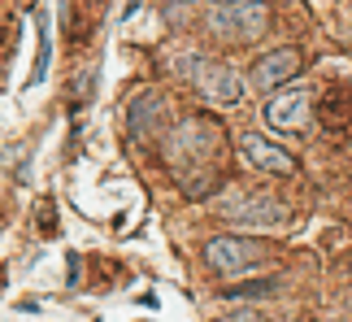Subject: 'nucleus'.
Instances as JSON below:
<instances>
[{
    "label": "nucleus",
    "instance_id": "nucleus-1",
    "mask_svg": "<svg viewBox=\"0 0 352 322\" xmlns=\"http://www.w3.org/2000/svg\"><path fill=\"white\" fill-rule=\"evenodd\" d=\"M161 157L174 170V179L183 183L187 196H209L222 179L226 166V131L213 118H183L170 127V136L161 140Z\"/></svg>",
    "mask_w": 352,
    "mask_h": 322
},
{
    "label": "nucleus",
    "instance_id": "nucleus-7",
    "mask_svg": "<svg viewBox=\"0 0 352 322\" xmlns=\"http://www.w3.org/2000/svg\"><path fill=\"white\" fill-rule=\"evenodd\" d=\"M296 70H300V52L296 48H274V52H265V57H256L252 61V87L256 92H278L283 83H292Z\"/></svg>",
    "mask_w": 352,
    "mask_h": 322
},
{
    "label": "nucleus",
    "instance_id": "nucleus-2",
    "mask_svg": "<svg viewBox=\"0 0 352 322\" xmlns=\"http://www.w3.org/2000/svg\"><path fill=\"white\" fill-rule=\"evenodd\" d=\"M270 26V9L261 0H218V5L205 9V31L222 44H252L261 39Z\"/></svg>",
    "mask_w": 352,
    "mask_h": 322
},
{
    "label": "nucleus",
    "instance_id": "nucleus-10",
    "mask_svg": "<svg viewBox=\"0 0 352 322\" xmlns=\"http://www.w3.org/2000/svg\"><path fill=\"white\" fill-rule=\"evenodd\" d=\"M218 322H270V318L256 314V310H235V314H222Z\"/></svg>",
    "mask_w": 352,
    "mask_h": 322
},
{
    "label": "nucleus",
    "instance_id": "nucleus-9",
    "mask_svg": "<svg viewBox=\"0 0 352 322\" xmlns=\"http://www.w3.org/2000/svg\"><path fill=\"white\" fill-rule=\"evenodd\" d=\"M265 122L274 131H300L309 122V92L292 87V92H283V96H274L265 105Z\"/></svg>",
    "mask_w": 352,
    "mask_h": 322
},
{
    "label": "nucleus",
    "instance_id": "nucleus-4",
    "mask_svg": "<svg viewBox=\"0 0 352 322\" xmlns=\"http://www.w3.org/2000/svg\"><path fill=\"white\" fill-rule=\"evenodd\" d=\"M274 257V248L261 244V239H248V235H218L205 244V261L213 275L222 279H235V275H248L256 266H265Z\"/></svg>",
    "mask_w": 352,
    "mask_h": 322
},
{
    "label": "nucleus",
    "instance_id": "nucleus-3",
    "mask_svg": "<svg viewBox=\"0 0 352 322\" xmlns=\"http://www.w3.org/2000/svg\"><path fill=\"white\" fill-rule=\"evenodd\" d=\"M174 70L183 74V83L205 96L209 105H235L243 96V83L235 78L231 65L213 61V57H200V52H187V57H174Z\"/></svg>",
    "mask_w": 352,
    "mask_h": 322
},
{
    "label": "nucleus",
    "instance_id": "nucleus-8",
    "mask_svg": "<svg viewBox=\"0 0 352 322\" xmlns=\"http://www.w3.org/2000/svg\"><path fill=\"white\" fill-rule=\"evenodd\" d=\"M239 153L243 161H248L252 170H261V174H278V179H292L296 174V161L278 149V144H270L265 136H256V131H248V136L239 140Z\"/></svg>",
    "mask_w": 352,
    "mask_h": 322
},
{
    "label": "nucleus",
    "instance_id": "nucleus-5",
    "mask_svg": "<svg viewBox=\"0 0 352 322\" xmlns=\"http://www.w3.org/2000/svg\"><path fill=\"white\" fill-rule=\"evenodd\" d=\"M213 209H218L222 222H235V226H283V222H292V209L283 200L265 196V192H243V187L218 196Z\"/></svg>",
    "mask_w": 352,
    "mask_h": 322
},
{
    "label": "nucleus",
    "instance_id": "nucleus-6",
    "mask_svg": "<svg viewBox=\"0 0 352 322\" xmlns=\"http://www.w3.org/2000/svg\"><path fill=\"white\" fill-rule=\"evenodd\" d=\"M126 131L140 144H153L161 131H166V96H161V92H140L126 109Z\"/></svg>",
    "mask_w": 352,
    "mask_h": 322
}]
</instances>
